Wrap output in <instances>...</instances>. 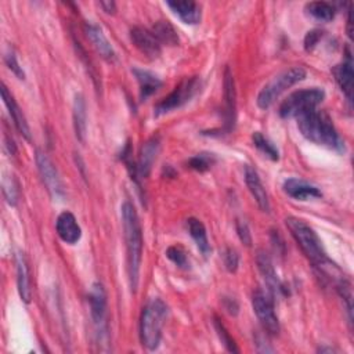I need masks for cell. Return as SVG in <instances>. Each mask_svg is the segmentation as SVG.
I'll list each match as a JSON object with an SVG mask.
<instances>
[{
  "instance_id": "7402d4cb",
  "label": "cell",
  "mask_w": 354,
  "mask_h": 354,
  "mask_svg": "<svg viewBox=\"0 0 354 354\" xmlns=\"http://www.w3.org/2000/svg\"><path fill=\"white\" fill-rule=\"evenodd\" d=\"M15 266H17V285H18L19 296L25 303H29L32 299V289H30V279H29V268H28L24 253L18 252L15 254Z\"/></svg>"
},
{
  "instance_id": "52a82bcc",
  "label": "cell",
  "mask_w": 354,
  "mask_h": 354,
  "mask_svg": "<svg viewBox=\"0 0 354 354\" xmlns=\"http://www.w3.org/2000/svg\"><path fill=\"white\" fill-rule=\"evenodd\" d=\"M201 90V79L198 76L185 77L174 90L155 105V115H163L171 112L184 104H187Z\"/></svg>"
},
{
  "instance_id": "5b68a950",
  "label": "cell",
  "mask_w": 354,
  "mask_h": 354,
  "mask_svg": "<svg viewBox=\"0 0 354 354\" xmlns=\"http://www.w3.org/2000/svg\"><path fill=\"white\" fill-rule=\"evenodd\" d=\"M306 77V69L301 66H293L290 69H286L272 77L257 94V106L260 109L270 108L277 98L286 91L289 87L295 86L296 83L301 82Z\"/></svg>"
},
{
  "instance_id": "4316f807",
  "label": "cell",
  "mask_w": 354,
  "mask_h": 354,
  "mask_svg": "<svg viewBox=\"0 0 354 354\" xmlns=\"http://www.w3.org/2000/svg\"><path fill=\"white\" fill-rule=\"evenodd\" d=\"M306 11L310 14L313 18L322 21V22H329L335 18L336 10L330 3L326 1H311L306 4Z\"/></svg>"
},
{
  "instance_id": "ac0fdd59",
  "label": "cell",
  "mask_w": 354,
  "mask_h": 354,
  "mask_svg": "<svg viewBox=\"0 0 354 354\" xmlns=\"http://www.w3.org/2000/svg\"><path fill=\"white\" fill-rule=\"evenodd\" d=\"M245 183H246L252 196L257 202L259 207L263 212H270V199H268L267 191H266L257 171L249 165L245 166Z\"/></svg>"
},
{
  "instance_id": "f546056e",
  "label": "cell",
  "mask_w": 354,
  "mask_h": 354,
  "mask_svg": "<svg viewBox=\"0 0 354 354\" xmlns=\"http://www.w3.org/2000/svg\"><path fill=\"white\" fill-rule=\"evenodd\" d=\"M214 329H216V332H217V335H218V337H220L223 346H224L228 351H231V353H238V351H239V348L236 347L234 339L230 336L227 328L224 326V324H223L217 317H214Z\"/></svg>"
},
{
  "instance_id": "e575fe53",
  "label": "cell",
  "mask_w": 354,
  "mask_h": 354,
  "mask_svg": "<svg viewBox=\"0 0 354 354\" xmlns=\"http://www.w3.org/2000/svg\"><path fill=\"white\" fill-rule=\"evenodd\" d=\"M235 227H236V232H238L241 242L246 246H250L252 245V234H250L249 225L243 220H236Z\"/></svg>"
},
{
  "instance_id": "8992f818",
  "label": "cell",
  "mask_w": 354,
  "mask_h": 354,
  "mask_svg": "<svg viewBox=\"0 0 354 354\" xmlns=\"http://www.w3.org/2000/svg\"><path fill=\"white\" fill-rule=\"evenodd\" d=\"M325 98V91L319 87H311V88H303L292 93L285 98L279 106V115L283 119H292L299 118L313 109H317V106L322 102Z\"/></svg>"
},
{
  "instance_id": "83f0119b",
  "label": "cell",
  "mask_w": 354,
  "mask_h": 354,
  "mask_svg": "<svg viewBox=\"0 0 354 354\" xmlns=\"http://www.w3.org/2000/svg\"><path fill=\"white\" fill-rule=\"evenodd\" d=\"M252 141L254 147L261 151L266 156H268L271 160H278L279 159V151L278 148L260 131H254L252 134Z\"/></svg>"
},
{
  "instance_id": "2e32d148",
  "label": "cell",
  "mask_w": 354,
  "mask_h": 354,
  "mask_svg": "<svg viewBox=\"0 0 354 354\" xmlns=\"http://www.w3.org/2000/svg\"><path fill=\"white\" fill-rule=\"evenodd\" d=\"M84 33L87 36V39L90 40V43L93 44V47L95 48V51L106 61L113 62L116 58V54L113 51V47L111 46L109 40L106 39V36L104 35L102 29L100 26H97L95 24L87 22L84 25Z\"/></svg>"
},
{
  "instance_id": "1f68e13d",
  "label": "cell",
  "mask_w": 354,
  "mask_h": 354,
  "mask_svg": "<svg viewBox=\"0 0 354 354\" xmlns=\"http://www.w3.org/2000/svg\"><path fill=\"white\" fill-rule=\"evenodd\" d=\"M166 256L176 266H178L181 268H187L188 267L187 253L183 250V248H180V246H169L167 250H166Z\"/></svg>"
},
{
  "instance_id": "ffe728a7",
  "label": "cell",
  "mask_w": 354,
  "mask_h": 354,
  "mask_svg": "<svg viewBox=\"0 0 354 354\" xmlns=\"http://www.w3.org/2000/svg\"><path fill=\"white\" fill-rule=\"evenodd\" d=\"M166 6L188 25H196L201 21V6L191 0L184 1H167Z\"/></svg>"
},
{
  "instance_id": "7c38bea8",
  "label": "cell",
  "mask_w": 354,
  "mask_h": 354,
  "mask_svg": "<svg viewBox=\"0 0 354 354\" xmlns=\"http://www.w3.org/2000/svg\"><path fill=\"white\" fill-rule=\"evenodd\" d=\"M130 39L133 44L147 57L158 58L162 51V44L155 37L152 30H148L141 26H134L130 30Z\"/></svg>"
},
{
  "instance_id": "d590c367",
  "label": "cell",
  "mask_w": 354,
  "mask_h": 354,
  "mask_svg": "<svg viewBox=\"0 0 354 354\" xmlns=\"http://www.w3.org/2000/svg\"><path fill=\"white\" fill-rule=\"evenodd\" d=\"M322 33H324V32H321V30H318V29H314V30L307 32V35H306V37H304V48H306L307 51H311V50L317 46V43L321 40Z\"/></svg>"
},
{
  "instance_id": "4fadbf2b",
  "label": "cell",
  "mask_w": 354,
  "mask_h": 354,
  "mask_svg": "<svg viewBox=\"0 0 354 354\" xmlns=\"http://www.w3.org/2000/svg\"><path fill=\"white\" fill-rule=\"evenodd\" d=\"M256 264H257V268L260 271V274L263 275V279L266 282V285L268 286L270 292L274 295V296H282V295H286V290H285V286L282 285V282L279 281L277 272H275V268L272 266V261L270 259V256L263 252V250H259L257 252V256H256Z\"/></svg>"
},
{
  "instance_id": "9a60e30c",
  "label": "cell",
  "mask_w": 354,
  "mask_h": 354,
  "mask_svg": "<svg viewBox=\"0 0 354 354\" xmlns=\"http://www.w3.org/2000/svg\"><path fill=\"white\" fill-rule=\"evenodd\" d=\"M55 230L61 241L68 245H75L82 238V228L76 217L71 212H62L55 221Z\"/></svg>"
},
{
  "instance_id": "8fae6325",
  "label": "cell",
  "mask_w": 354,
  "mask_h": 354,
  "mask_svg": "<svg viewBox=\"0 0 354 354\" xmlns=\"http://www.w3.org/2000/svg\"><path fill=\"white\" fill-rule=\"evenodd\" d=\"M223 87H224V126L223 131L230 133L236 120V90H235V82L234 76L227 66L224 71V79H223Z\"/></svg>"
},
{
  "instance_id": "f1b7e54d",
  "label": "cell",
  "mask_w": 354,
  "mask_h": 354,
  "mask_svg": "<svg viewBox=\"0 0 354 354\" xmlns=\"http://www.w3.org/2000/svg\"><path fill=\"white\" fill-rule=\"evenodd\" d=\"M214 162H216V158L213 153L201 152L188 159V166L196 171H206L214 165Z\"/></svg>"
},
{
  "instance_id": "30bf717a",
  "label": "cell",
  "mask_w": 354,
  "mask_h": 354,
  "mask_svg": "<svg viewBox=\"0 0 354 354\" xmlns=\"http://www.w3.org/2000/svg\"><path fill=\"white\" fill-rule=\"evenodd\" d=\"M90 315L95 326L97 333H105L106 330V293L100 282L91 285L88 293Z\"/></svg>"
},
{
  "instance_id": "9c48e42d",
  "label": "cell",
  "mask_w": 354,
  "mask_h": 354,
  "mask_svg": "<svg viewBox=\"0 0 354 354\" xmlns=\"http://www.w3.org/2000/svg\"><path fill=\"white\" fill-rule=\"evenodd\" d=\"M36 165L40 173V177L50 192V195L55 199H61L64 196V187L59 178V174L51 162V159L41 151L36 152Z\"/></svg>"
},
{
  "instance_id": "3957f363",
  "label": "cell",
  "mask_w": 354,
  "mask_h": 354,
  "mask_svg": "<svg viewBox=\"0 0 354 354\" xmlns=\"http://www.w3.org/2000/svg\"><path fill=\"white\" fill-rule=\"evenodd\" d=\"M285 223L292 236L300 246L301 252L315 267H318L324 274H326L328 271L333 272V270H337L336 264H333L332 260L328 257L319 236L306 221L297 217H288Z\"/></svg>"
},
{
  "instance_id": "6da1fadb",
  "label": "cell",
  "mask_w": 354,
  "mask_h": 354,
  "mask_svg": "<svg viewBox=\"0 0 354 354\" xmlns=\"http://www.w3.org/2000/svg\"><path fill=\"white\" fill-rule=\"evenodd\" d=\"M122 223L126 241V260H127V275L129 283L133 292L137 290L140 279V266L142 257V231L138 214L131 202H123L122 207Z\"/></svg>"
},
{
  "instance_id": "484cf974",
  "label": "cell",
  "mask_w": 354,
  "mask_h": 354,
  "mask_svg": "<svg viewBox=\"0 0 354 354\" xmlns=\"http://www.w3.org/2000/svg\"><path fill=\"white\" fill-rule=\"evenodd\" d=\"M152 33L155 35V37L159 40L160 44L177 46L180 41L176 29L167 21H158L152 28Z\"/></svg>"
},
{
  "instance_id": "836d02e7",
  "label": "cell",
  "mask_w": 354,
  "mask_h": 354,
  "mask_svg": "<svg viewBox=\"0 0 354 354\" xmlns=\"http://www.w3.org/2000/svg\"><path fill=\"white\" fill-rule=\"evenodd\" d=\"M4 61H6L7 66L11 69V72L17 75V77H19V79H24V77H25V73H24V71H22V66H19L18 59H17V57H15V54H14L12 50H8V51H7V54H6V57H4Z\"/></svg>"
},
{
  "instance_id": "4dcf8cb0",
  "label": "cell",
  "mask_w": 354,
  "mask_h": 354,
  "mask_svg": "<svg viewBox=\"0 0 354 354\" xmlns=\"http://www.w3.org/2000/svg\"><path fill=\"white\" fill-rule=\"evenodd\" d=\"M3 195L6 201L11 205L15 206L18 202V184L12 177H4L3 178Z\"/></svg>"
},
{
  "instance_id": "d6a6232c",
  "label": "cell",
  "mask_w": 354,
  "mask_h": 354,
  "mask_svg": "<svg viewBox=\"0 0 354 354\" xmlns=\"http://www.w3.org/2000/svg\"><path fill=\"white\" fill-rule=\"evenodd\" d=\"M223 260H224V266L227 268V271L230 272H235L238 270V264H239V256L236 253L235 249L232 248H227L224 254H223Z\"/></svg>"
},
{
  "instance_id": "5bb4252c",
  "label": "cell",
  "mask_w": 354,
  "mask_h": 354,
  "mask_svg": "<svg viewBox=\"0 0 354 354\" xmlns=\"http://www.w3.org/2000/svg\"><path fill=\"white\" fill-rule=\"evenodd\" d=\"M160 148V140L158 136L151 137L142 147L138 155V160L136 165V178H145L151 173L153 162L156 160L158 152Z\"/></svg>"
},
{
  "instance_id": "cb8c5ba5",
  "label": "cell",
  "mask_w": 354,
  "mask_h": 354,
  "mask_svg": "<svg viewBox=\"0 0 354 354\" xmlns=\"http://www.w3.org/2000/svg\"><path fill=\"white\" fill-rule=\"evenodd\" d=\"M133 73L140 86V100L141 101H145L149 95H152L162 86V80L149 71L134 68Z\"/></svg>"
},
{
  "instance_id": "277c9868",
  "label": "cell",
  "mask_w": 354,
  "mask_h": 354,
  "mask_svg": "<svg viewBox=\"0 0 354 354\" xmlns=\"http://www.w3.org/2000/svg\"><path fill=\"white\" fill-rule=\"evenodd\" d=\"M167 317V306L162 299H151L142 307L140 318V339L148 350H156L162 339V328Z\"/></svg>"
},
{
  "instance_id": "603a6c76",
  "label": "cell",
  "mask_w": 354,
  "mask_h": 354,
  "mask_svg": "<svg viewBox=\"0 0 354 354\" xmlns=\"http://www.w3.org/2000/svg\"><path fill=\"white\" fill-rule=\"evenodd\" d=\"M73 127H75V134L79 141L84 142L86 138V131H87V112H86V101L84 97L79 93L75 95L73 100Z\"/></svg>"
},
{
  "instance_id": "44dd1931",
  "label": "cell",
  "mask_w": 354,
  "mask_h": 354,
  "mask_svg": "<svg viewBox=\"0 0 354 354\" xmlns=\"http://www.w3.org/2000/svg\"><path fill=\"white\" fill-rule=\"evenodd\" d=\"M333 76L335 80L337 82L339 87L342 88V91L344 93L346 98L348 102H351V94H353V62H351V57L348 54L347 59L343 61L342 64L336 65L333 68Z\"/></svg>"
},
{
  "instance_id": "d4e9b609",
  "label": "cell",
  "mask_w": 354,
  "mask_h": 354,
  "mask_svg": "<svg viewBox=\"0 0 354 354\" xmlns=\"http://www.w3.org/2000/svg\"><path fill=\"white\" fill-rule=\"evenodd\" d=\"M187 227L189 231V235L192 236V239L195 241L199 252L206 257L210 254L212 248L207 239V234H206V228L203 225V223L195 217H189L187 220Z\"/></svg>"
},
{
  "instance_id": "e0dca14e",
  "label": "cell",
  "mask_w": 354,
  "mask_h": 354,
  "mask_svg": "<svg viewBox=\"0 0 354 354\" xmlns=\"http://www.w3.org/2000/svg\"><path fill=\"white\" fill-rule=\"evenodd\" d=\"M283 191L288 196L297 199V201H307L310 198H319L322 196V192L319 191L318 187L310 184L306 180L301 178H286L283 181Z\"/></svg>"
},
{
  "instance_id": "8d00e7d4",
  "label": "cell",
  "mask_w": 354,
  "mask_h": 354,
  "mask_svg": "<svg viewBox=\"0 0 354 354\" xmlns=\"http://www.w3.org/2000/svg\"><path fill=\"white\" fill-rule=\"evenodd\" d=\"M100 7L106 12V14H115L116 11V4L115 1H100Z\"/></svg>"
},
{
  "instance_id": "ba28073f",
  "label": "cell",
  "mask_w": 354,
  "mask_h": 354,
  "mask_svg": "<svg viewBox=\"0 0 354 354\" xmlns=\"http://www.w3.org/2000/svg\"><path fill=\"white\" fill-rule=\"evenodd\" d=\"M252 306L254 314L257 315L263 329L270 335H278L279 332V321L274 311V301L268 293L261 289L253 292Z\"/></svg>"
},
{
  "instance_id": "d6986e66",
  "label": "cell",
  "mask_w": 354,
  "mask_h": 354,
  "mask_svg": "<svg viewBox=\"0 0 354 354\" xmlns=\"http://www.w3.org/2000/svg\"><path fill=\"white\" fill-rule=\"evenodd\" d=\"M1 97H3V101L8 109V113L10 116L12 118V122L17 127V130L26 138V140H30V129H29V124L21 111V108L18 106V104L15 102L14 97L11 95V93L8 91V88L6 87V84H1Z\"/></svg>"
},
{
  "instance_id": "7a4b0ae2",
  "label": "cell",
  "mask_w": 354,
  "mask_h": 354,
  "mask_svg": "<svg viewBox=\"0 0 354 354\" xmlns=\"http://www.w3.org/2000/svg\"><path fill=\"white\" fill-rule=\"evenodd\" d=\"M297 126L303 137L308 141L337 152L344 151V141L328 113L313 109L297 118Z\"/></svg>"
}]
</instances>
